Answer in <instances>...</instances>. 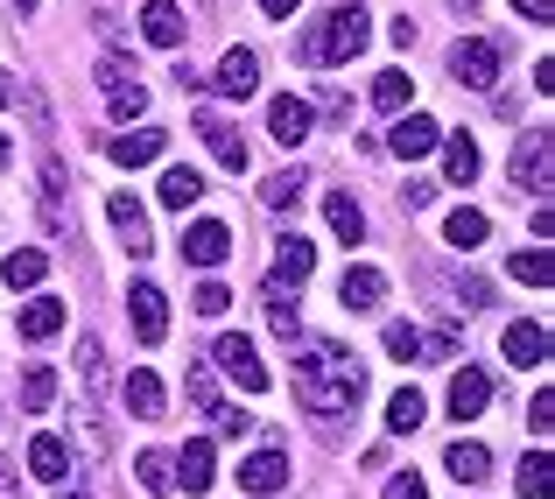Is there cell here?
Returning a JSON list of instances; mask_svg holds the SVG:
<instances>
[{
    "label": "cell",
    "mask_w": 555,
    "mask_h": 499,
    "mask_svg": "<svg viewBox=\"0 0 555 499\" xmlns=\"http://www.w3.org/2000/svg\"><path fill=\"white\" fill-rule=\"evenodd\" d=\"M106 218L120 226V240H127V254H134V260L155 246V232H149V212H141V204L127 197V190H113V197H106Z\"/></svg>",
    "instance_id": "17"
},
{
    "label": "cell",
    "mask_w": 555,
    "mask_h": 499,
    "mask_svg": "<svg viewBox=\"0 0 555 499\" xmlns=\"http://www.w3.org/2000/svg\"><path fill=\"white\" fill-rule=\"evenodd\" d=\"M0 106H8V78H0Z\"/></svg>",
    "instance_id": "50"
},
{
    "label": "cell",
    "mask_w": 555,
    "mask_h": 499,
    "mask_svg": "<svg viewBox=\"0 0 555 499\" xmlns=\"http://www.w3.org/2000/svg\"><path fill=\"white\" fill-rule=\"evenodd\" d=\"M197 135H204V149L218 155V169H232V176H240L246 163H254V149L240 141V127H225L218 113H197Z\"/></svg>",
    "instance_id": "13"
},
{
    "label": "cell",
    "mask_w": 555,
    "mask_h": 499,
    "mask_svg": "<svg viewBox=\"0 0 555 499\" xmlns=\"http://www.w3.org/2000/svg\"><path fill=\"white\" fill-rule=\"evenodd\" d=\"M555 492V458L548 450H528L520 458V499H548Z\"/></svg>",
    "instance_id": "31"
},
{
    "label": "cell",
    "mask_w": 555,
    "mask_h": 499,
    "mask_svg": "<svg viewBox=\"0 0 555 499\" xmlns=\"http://www.w3.org/2000/svg\"><path fill=\"white\" fill-rule=\"evenodd\" d=\"M486 401H492V373H486V366H457V373H450V415L478 422Z\"/></svg>",
    "instance_id": "10"
},
{
    "label": "cell",
    "mask_w": 555,
    "mask_h": 499,
    "mask_svg": "<svg viewBox=\"0 0 555 499\" xmlns=\"http://www.w3.org/2000/svg\"><path fill=\"white\" fill-rule=\"evenodd\" d=\"M260 303H268V331H274V337H296V331H302V303L288 296L282 282H268V289H260Z\"/></svg>",
    "instance_id": "28"
},
{
    "label": "cell",
    "mask_w": 555,
    "mask_h": 499,
    "mask_svg": "<svg viewBox=\"0 0 555 499\" xmlns=\"http://www.w3.org/2000/svg\"><path fill=\"white\" fill-rule=\"evenodd\" d=\"M127 310H134V337H141V345H163V331H169L163 289H155V282H134V289H127Z\"/></svg>",
    "instance_id": "12"
},
{
    "label": "cell",
    "mask_w": 555,
    "mask_h": 499,
    "mask_svg": "<svg viewBox=\"0 0 555 499\" xmlns=\"http://www.w3.org/2000/svg\"><path fill=\"white\" fill-rule=\"evenodd\" d=\"M22 401H28V408H50V401H56V373H50V366H28Z\"/></svg>",
    "instance_id": "39"
},
{
    "label": "cell",
    "mask_w": 555,
    "mask_h": 499,
    "mask_svg": "<svg viewBox=\"0 0 555 499\" xmlns=\"http://www.w3.org/2000/svg\"><path fill=\"white\" fill-rule=\"evenodd\" d=\"M429 197H436V183H401V204H408V212H422Z\"/></svg>",
    "instance_id": "46"
},
{
    "label": "cell",
    "mask_w": 555,
    "mask_h": 499,
    "mask_svg": "<svg viewBox=\"0 0 555 499\" xmlns=\"http://www.w3.org/2000/svg\"><path fill=\"white\" fill-rule=\"evenodd\" d=\"M324 218H331V232H338L345 246H359V240H366V212H359V197H352V190H331V197H324Z\"/></svg>",
    "instance_id": "23"
},
{
    "label": "cell",
    "mask_w": 555,
    "mask_h": 499,
    "mask_svg": "<svg viewBox=\"0 0 555 499\" xmlns=\"http://www.w3.org/2000/svg\"><path fill=\"white\" fill-rule=\"evenodd\" d=\"M450 78L472 85V92H492V85H500V42L492 36H464L457 50H450Z\"/></svg>",
    "instance_id": "5"
},
{
    "label": "cell",
    "mask_w": 555,
    "mask_h": 499,
    "mask_svg": "<svg viewBox=\"0 0 555 499\" xmlns=\"http://www.w3.org/2000/svg\"><path fill=\"white\" fill-rule=\"evenodd\" d=\"M506 268H514V282H528V289H548L555 260H548V246H528V254H514Z\"/></svg>",
    "instance_id": "37"
},
{
    "label": "cell",
    "mask_w": 555,
    "mask_h": 499,
    "mask_svg": "<svg viewBox=\"0 0 555 499\" xmlns=\"http://www.w3.org/2000/svg\"><path fill=\"white\" fill-rule=\"evenodd\" d=\"M387 359H422V331L415 324H387Z\"/></svg>",
    "instance_id": "40"
},
{
    "label": "cell",
    "mask_w": 555,
    "mask_h": 499,
    "mask_svg": "<svg viewBox=\"0 0 555 499\" xmlns=\"http://www.w3.org/2000/svg\"><path fill=\"white\" fill-rule=\"evenodd\" d=\"M78 373H85V401H99V394H106V345H99V337L78 345Z\"/></svg>",
    "instance_id": "34"
},
{
    "label": "cell",
    "mask_w": 555,
    "mask_h": 499,
    "mask_svg": "<svg viewBox=\"0 0 555 499\" xmlns=\"http://www.w3.org/2000/svg\"><path fill=\"white\" fill-rule=\"evenodd\" d=\"M211 373H225L240 394H260V387H268V366H260L254 337H240V331H225V337L211 345Z\"/></svg>",
    "instance_id": "3"
},
{
    "label": "cell",
    "mask_w": 555,
    "mask_h": 499,
    "mask_svg": "<svg viewBox=\"0 0 555 499\" xmlns=\"http://www.w3.org/2000/svg\"><path fill=\"white\" fill-rule=\"evenodd\" d=\"M204 197V176L190 169V163H177V169H163V204L169 212H190V204Z\"/></svg>",
    "instance_id": "30"
},
{
    "label": "cell",
    "mask_w": 555,
    "mask_h": 499,
    "mask_svg": "<svg viewBox=\"0 0 555 499\" xmlns=\"http://www.w3.org/2000/svg\"><path fill=\"white\" fill-rule=\"evenodd\" d=\"M225 254H232V226H218V218H197V226L183 232V260L190 268H218Z\"/></svg>",
    "instance_id": "14"
},
{
    "label": "cell",
    "mask_w": 555,
    "mask_h": 499,
    "mask_svg": "<svg viewBox=\"0 0 555 499\" xmlns=\"http://www.w3.org/2000/svg\"><path fill=\"white\" fill-rule=\"evenodd\" d=\"M387 499H429V486H422L415 472H393L387 478Z\"/></svg>",
    "instance_id": "43"
},
{
    "label": "cell",
    "mask_w": 555,
    "mask_h": 499,
    "mask_svg": "<svg viewBox=\"0 0 555 499\" xmlns=\"http://www.w3.org/2000/svg\"><path fill=\"white\" fill-rule=\"evenodd\" d=\"M211 92L218 99H254L260 92V56L254 50H225L218 71H211Z\"/></svg>",
    "instance_id": "9"
},
{
    "label": "cell",
    "mask_w": 555,
    "mask_h": 499,
    "mask_svg": "<svg viewBox=\"0 0 555 499\" xmlns=\"http://www.w3.org/2000/svg\"><path fill=\"white\" fill-rule=\"evenodd\" d=\"M0 499H22V486H14V458H0Z\"/></svg>",
    "instance_id": "47"
},
{
    "label": "cell",
    "mask_w": 555,
    "mask_h": 499,
    "mask_svg": "<svg viewBox=\"0 0 555 499\" xmlns=\"http://www.w3.org/2000/svg\"><path fill=\"white\" fill-rule=\"evenodd\" d=\"M56 324H64V303H56V296H28V310H22V337H50Z\"/></svg>",
    "instance_id": "33"
},
{
    "label": "cell",
    "mask_w": 555,
    "mask_h": 499,
    "mask_svg": "<svg viewBox=\"0 0 555 499\" xmlns=\"http://www.w3.org/2000/svg\"><path fill=\"white\" fill-rule=\"evenodd\" d=\"M310 127H317V106H310V99H296V92L268 99V135L282 141V149H302V141H310Z\"/></svg>",
    "instance_id": "7"
},
{
    "label": "cell",
    "mask_w": 555,
    "mask_h": 499,
    "mask_svg": "<svg viewBox=\"0 0 555 499\" xmlns=\"http://www.w3.org/2000/svg\"><path fill=\"white\" fill-rule=\"evenodd\" d=\"M78 499H85V492H78Z\"/></svg>",
    "instance_id": "52"
},
{
    "label": "cell",
    "mask_w": 555,
    "mask_h": 499,
    "mask_svg": "<svg viewBox=\"0 0 555 499\" xmlns=\"http://www.w3.org/2000/svg\"><path fill=\"white\" fill-rule=\"evenodd\" d=\"M457 351V331H422V359H450Z\"/></svg>",
    "instance_id": "44"
},
{
    "label": "cell",
    "mask_w": 555,
    "mask_h": 499,
    "mask_svg": "<svg viewBox=\"0 0 555 499\" xmlns=\"http://www.w3.org/2000/svg\"><path fill=\"white\" fill-rule=\"evenodd\" d=\"M302 183H310L302 169H274L268 183H260V204H274V212H282V204H296V197H302Z\"/></svg>",
    "instance_id": "38"
},
{
    "label": "cell",
    "mask_w": 555,
    "mask_h": 499,
    "mask_svg": "<svg viewBox=\"0 0 555 499\" xmlns=\"http://www.w3.org/2000/svg\"><path fill=\"white\" fill-rule=\"evenodd\" d=\"M169 472H177V486L183 492H211V478H218V458H211V444H183V458H169Z\"/></svg>",
    "instance_id": "20"
},
{
    "label": "cell",
    "mask_w": 555,
    "mask_h": 499,
    "mask_svg": "<svg viewBox=\"0 0 555 499\" xmlns=\"http://www.w3.org/2000/svg\"><path fill=\"white\" fill-rule=\"evenodd\" d=\"M141 36H149L155 50H177L183 42V8L177 0H149V8H141Z\"/></svg>",
    "instance_id": "21"
},
{
    "label": "cell",
    "mask_w": 555,
    "mask_h": 499,
    "mask_svg": "<svg viewBox=\"0 0 555 499\" xmlns=\"http://www.w3.org/2000/svg\"><path fill=\"white\" fill-rule=\"evenodd\" d=\"M42 274H50V254H42V246H14V254L0 260V282L8 289H42Z\"/></svg>",
    "instance_id": "24"
},
{
    "label": "cell",
    "mask_w": 555,
    "mask_h": 499,
    "mask_svg": "<svg viewBox=\"0 0 555 499\" xmlns=\"http://www.w3.org/2000/svg\"><path fill=\"white\" fill-rule=\"evenodd\" d=\"M422 415H429V401H422L415 387H401V394H393V401H387V430H393V436H408V430H415Z\"/></svg>",
    "instance_id": "35"
},
{
    "label": "cell",
    "mask_w": 555,
    "mask_h": 499,
    "mask_svg": "<svg viewBox=\"0 0 555 499\" xmlns=\"http://www.w3.org/2000/svg\"><path fill=\"white\" fill-rule=\"evenodd\" d=\"M436 141H443V127H436L429 113H401V120L387 127V149L401 155V163H422V155H436Z\"/></svg>",
    "instance_id": "8"
},
{
    "label": "cell",
    "mask_w": 555,
    "mask_h": 499,
    "mask_svg": "<svg viewBox=\"0 0 555 499\" xmlns=\"http://www.w3.org/2000/svg\"><path fill=\"white\" fill-rule=\"evenodd\" d=\"M317 274V246L302 240V232H282V240H274V274L268 282H282V289H302Z\"/></svg>",
    "instance_id": "11"
},
{
    "label": "cell",
    "mask_w": 555,
    "mask_h": 499,
    "mask_svg": "<svg viewBox=\"0 0 555 499\" xmlns=\"http://www.w3.org/2000/svg\"><path fill=\"white\" fill-rule=\"evenodd\" d=\"M359 394H366V366L352 359V345H338V337H310V351L296 359V401L310 408L317 422H338L359 408Z\"/></svg>",
    "instance_id": "1"
},
{
    "label": "cell",
    "mask_w": 555,
    "mask_h": 499,
    "mask_svg": "<svg viewBox=\"0 0 555 499\" xmlns=\"http://www.w3.org/2000/svg\"><path fill=\"white\" fill-rule=\"evenodd\" d=\"M134 478L149 492H177V472H169V450H141L134 458Z\"/></svg>",
    "instance_id": "36"
},
{
    "label": "cell",
    "mask_w": 555,
    "mask_h": 499,
    "mask_svg": "<svg viewBox=\"0 0 555 499\" xmlns=\"http://www.w3.org/2000/svg\"><path fill=\"white\" fill-rule=\"evenodd\" d=\"M514 183L534 190V197H548V183H555V135L548 127H528V141L514 149Z\"/></svg>",
    "instance_id": "6"
},
{
    "label": "cell",
    "mask_w": 555,
    "mask_h": 499,
    "mask_svg": "<svg viewBox=\"0 0 555 499\" xmlns=\"http://www.w3.org/2000/svg\"><path fill=\"white\" fill-rule=\"evenodd\" d=\"M514 14H528V22H555V0H514Z\"/></svg>",
    "instance_id": "45"
},
{
    "label": "cell",
    "mask_w": 555,
    "mask_h": 499,
    "mask_svg": "<svg viewBox=\"0 0 555 499\" xmlns=\"http://www.w3.org/2000/svg\"><path fill=\"white\" fill-rule=\"evenodd\" d=\"M379 296H387V274L379 268H366V260H359V268H345V282H338V303L345 310H379Z\"/></svg>",
    "instance_id": "18"
},
{
    "label": "cell",
    "mask_w": 555,
    "mask_h": 499,
    "mask_svg": "<svg viewBox=\"0 0 555 499\" xmlns=\"http://www.w3.org/2000/svg\"><path fill=\"white\" fill-rule=\"evenodd\" d=\"M548 359V324H506V366H542Z\"/></svg>",
    "instance_id": "22"
},
{
    "label": "cell",
    "mask_w": 555,
    "mask_h": 499,
    "mask_svg": "<svg viewBox=\"0 0 555 499\" xmlns=\"http://www.w3.org/2000/svg\"><path fill=\"white\" fill-rule=\"evenodd\" d=\"M436 149H443V183H472L478 176V141L472 135H443Z\"/></svg>",
    "instance_id": "27"
},
{
    "label": "cell",
    "mask_w": 555,
    "mask_h": 499,
    "mask_svg": "<svg viewBox=\"0 0 555 499\" xmlns=\"http://www.w3.org/2000/svg\"><path fill=\"white\" fill-rule=\"evenodd\" d=\"M296 8H302V0H260V14H274V22H288Z\"/></svg>",
    "instance_id": "48"
},
{
    "label": "cell",
    "mask_w": 555,
    "mask_h": 499,
    "mask_svg": "<svg viewBox=\"0 0 555 499\" xmlns=\"http://www.w3.org/2000/svg\"><path fill=\"white\" fill-rule=\"evenodd\" d=\"M443 472L457 478V486H478V478L492 472V450H486V444H464V436H457V444H450V458H443Z\"/></svg>",
    "instance_id": "26"
},
{
    "label": "cell",
    "mask_w": 555,
    "mask_h": 499,
    "mask_svg": "<svg viewBox=\"0 0 555 499\" xmlns=\"http://www.w3.org/2000/svg\"><path fill=\"white\" fill-rule=\"evenodd\" d=\"M163 149H169V135H163V127H134V135H113V141H106V155H113L120 169L163 163Z\"/></svg>",
    "instance_id": "16"
},
{
    "label": "cell",
    "mask_w": 555,
    "mask_h": 499,
    "mask_svg": "<svg viewBox=\"0 0 555 499\" xmlns=\"http://www.w3.org/2000/svg\"><path fill=\"white\" fill-rule=\"evenodd\" d=\"M120 401H127V415H141V422H155L163 415V373H149V366H134V373H127V387H120Z\"/></svg>",
    "instance_id": "19"
},
{
    "label": "cell",
    "mask_w": 555,
    "mask_h": 499,
    "mask_svg": "<svg viewBox=\"0 0 555 499\" xmlns=\"http://www.w3.org/2000/svg\"><path fill=\"white\" fill-rule=\"evenodd\" d=\"M28 472L50 478V486H64L70 478V444L64 436H36V444H28Z\"/></svg>",
    "instance_id": "25"
},
{
    "label": "cell",
    "mask_w": 555,
    "mask_h": 499,
    "mask_svg": "<svg viewBox=\"0 0 555 499\" xmlns=\"http://www.w3.org/2000/svg\"><path fill=\"white\" fill-rule=\"evenodd\" d=\"M22 8H42V0H22Z\"/></svg>",
    "instance_id": "51"
},
{
    "label": "cell",
    "mask_w": 555,
    "mask_h": 499,
    "mask_svg": "<svg viewBox=\"0 0 555 499\" xmlns=\"http://www.w3.org/2000/svg\"><path fill=\"white\" fill-rule=\"evenodd\" d=\"M486 232H492V218L472 212V204H457V212H450V226H443V240L457 246V254H472V246H486Z\"/></svg>",
    "instance_id": "29"
},
{
    "label": "cell",
    "mask_w": 555,
    "mask_h": 499,
    "mask_svg": "<svg viewBox=\"0 0 555 499\" xmlns=\"http://www.w3.org/2000/svg\"><path fill=\"white\" fill-rule=\"evenodd\" d=\"M99 92H106V106H113V120H141L149 113V85L134 78V64H120V56H99Z\"/></svg>",
    "instance_id": "4"
},
{
    "label": "cell",
    "mask_w": 555,
    "mask_h": 499,
    "mask_svg": "<svg viewBox=\"0 0 555 499\" xmlns=\"http://www.w3.org/2000/svg\"><path fill=\"white\" fill-rule=\"evenodd\" d=\"M408 99H415V78H408V71H379L373 78V106L379 113H401Z\"/></svg>",
    "instance_id": "32"
},
{
    "label": "cell",
    "mask_w": 555,
    "mask_h": 499,
    "mask_svg": "<svg viewBox=\"0 0 555 499\" xmlns=\"http://www.w3.org/2000/svg\"><path fill=\"white\" fill-rule=\"evenodd\" d=\"M190 303H197V317H225L232 310V289L225 282H197V296H190Z\"/></svg>",
    "instance_id": "41"
},
{
    "label": "cell",
    "mask_w": 555,
    "mask_h": 499,
    "mask_svg": "<svg viewBox=\"0 0 555 499\" xmlns=\"http://www.w3.org/2000/svg\"><path fill=\"white\" fill-rule=\"evenodd\" d=\"M528 422H534V436H548V430H555V394H548V387L528 401Z\"/></svg>",
    "instance_id": "42"
},
{
    "label": "cell",
    "mask_w": 555,
    "mask_h": 499,
    "mask_svg": "<svg viewBox=\"0 0 555 499\" xmlns=\"http://www.w3.org/2000/svg\"><path fill=\"white\" fill-rule=\"evenodd\" d=\"M0 163H8V135H0Z\"/></svg>",
    "instance_id": "49"
},
{
    "label": "cell",
    "mask_w": 555,
    "mask_h": 499,
    "mask_svg": "<svg viewBox=\"0 0 555 499\" xmlns=\"http://www.w3.org/2000/svg\"><path fill=\"white\" fill-rule=\"evenodd\" d=\"M366 42H373V14L359 8V0H345V8L324 14V28L302 42V56H310V64H352Z\"/></svg>",
    "instance_id": "2"
},
{
    "label": "cell",
    "mask_w": 555,
    "mask_h": 499,
    "mask_svg": "<svg viewBox=\"0 0 555 499\" xmlns=\"http://www.w3.org/2000/svg\"><path fill=\"white\" fill-rule=\"evenodd\" d=\"M288 486V458L282 450H254V458L240 464V492H254V499H274Z\"/></svg>",
    "instance_id": "15"
}]
</instances>
